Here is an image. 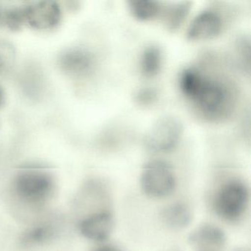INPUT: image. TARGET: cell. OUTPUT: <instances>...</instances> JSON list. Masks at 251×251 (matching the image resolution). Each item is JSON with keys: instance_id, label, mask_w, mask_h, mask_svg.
<instances>
[{"instance_id": "11", "label": "cell", "mask_w": 251, "mask_h": 251, "mask_svg": "<svg viewBox=\"0 0 251 251\" xmlns=\"http://www.w3.org/2000/svg\"><path fill=\"white\" fill-rule=\"evenodd\" d=\"M128 7L133 17L143 22L155 18L161 11L159 2L152 0H131Z\"/></svg>"}, {"instance_id": "12", "label": "cell", "mask_w": 251, "mask_h": 251, "mask_svg": "<svg viewBox=\"0 0 251 251\" xmlns=\"http://www.w3.org/2000/svg\"><path fill=\"white\" fill-rule=\"evenodd\" d=\"M162 64L161 51L158 47L151 46L144 51L141 58V70L147 77H153L159 73Z\"/></svg>"}, {"instance_id": "10", "label": "cell", "mask_w": 251, "mask_h": 251, "mask_svg": "<svg viewBox=\"0 0 251 251\" xmlns=\"http://www.w3.org/2000/svg\"><path fill=\"white\" fill-rule=\"evenodd\" d=\"M113 227V218L108 212L92 214L82 222L80 230L86 237L96 241L106 239Z\"/></svg>"}, {"instance_id": "16", "label": "cell", "mask_w": 251, "mask_h": 251, "mask_svg": "<svg viewBox=\"0 0 251 251\" xmlns=\"http://www.w3.org/2000/svg\"><path fill=\"white\" fill-rule=\"evenodd\" d=\"M156 92L152 89H142L136 95V100L142 105H148L155 101Z\"/></svg>"}, {"instance_id": "15", "label": "cell", "mask_w": 251, "mask_h": 251, "mask_svg": "<svg viewBox=\"0 0 251 251\" xmlns=\"http://www.w3.org/2000/svg\"><path fill=\"white\" fill-rule=\"evenodd\" d=\"M14 57L15 52L13 47L8 42L0 41V74L11 67Z\"/></svg>"}, {"instance_id": "14", "label": "cell", "mask_w": 251, "mask_h": 251, "mask_svg": "<svg viewBox=\"0 0 251 251\" xmlns=\"http://www.w3.org/2000/svg\"><path fill=\"white\" fill-rule=\"evenodd\" d=\"M191 2H183L173 5L166 16V25L169 30H176L180 27L189 14Z\"/></svg>"}, {"instance_id": "9", "label": "cell", "mask_w": 251, "mask_h": 251, "mask_svg": "<svg viewBox=\"0 0 251 251\" xmlns=\"http://www.w3.org/2000/svg\"><path fill=\"white\" fill-rule=\"evenodd\" d=\"M189 242L194 251H223L226 236L219 227L205 225L191 235Z\"/></svg>"}, {"instance_id": "1", "label": "cell", "mask_w": 251, "mask_h": 251, "mask_svg": "<svg viewBox=\"0 0 251 251\" xmlns=\"http://www.w3.org/2000/svg\"><path fill=\"white\" fill-rule=\"evenodd\" d=\"M179 83L183 95L208 118L221 119L228 112L231 100L230 92L219 80L189 68L182 72Z\"/></svg>"}, {"instance_id": "3", "label": "cell", "mask_w": 251, "mask_h": 251, "mask_svg": "<svg viewBox=\"0 0 251 251\" xmlns=\"http://www.w3.org/2000/svg\"><path fill=\"white\" fill-rule=\"evenodd\" d=\"M176 183L173 169L164 161H150L142 170V190L151 198H162L171 195L176 187Z\"/></svg>"}, {"instance_id": "5", "label": "cell", "mask_w": 251, "mask_h": 251, "mask_svg": "<svg viewBox=\"0 0 251 251\" xmlns=\"http://www.w3.org/2000/svg\"><path fill=\"white\" fill-rule=\"evenodd\" d=\"M25 23L38 30L54 28L61 21V11L55 2H33L23 7Z\"/></svg>"}, {"instance_id": "17", "label": "cell", "mask_w": 251, "mask_h": 251, "mask_svg": "<svg viewBox=\"0 0 251 251\" xmlns=\"http://www.w3.org/2000/svg\"><path fill=\"white\" fill-rule=\"evenodd\" d=\"M95 251H120L117 250V248H114L113 246H110V245H105V246L100 247V248H98L95 250Z\"/></svg>"}, {"instance_id": "4", "label": "cell", "mask_w": 251, "mask_h": 251, "mask_svg": "<svg viewBox=\"0 0 251 251\" xmlns=\"http://www.w3.org/2000/svg\"><path fill=\"white\" fill-rule=\"evenodd\" d=\"M183 131V126L177 118L164 116L156 120L145 136L148 149L154 152H167L174 148Z\"/></svg>"}, {"instance_id": "8", "label": "cell", "mask_w": 251, "mask_h": 251, "mask_svg": "<svg viewBox=\"0 0 251 251\" xmlns=\"http://www.w3.org/2000/svg\"><path fill=\"white\" fill-rule=\"evenodd\" d=\"M60 67L69 75L83 77L93 70L95 60L90 52L80 48H73L61 54Z\"/></svg>"}, {"instance_id": "18", "label": "cell", "mask_w": 251, "mask_h": 251, "mask_svg": "<svg viewBox=\"0 0 251 251\" xmlns=\"http://www.w3.org/2000/svg\"><path fill=\"white\" fill-rule=\"evenodd\" d=\"M5 8H2L0 6V25H3L4 14H5Z\"/></svg>"}, {"instance_id": "19", "label": "cell", "mask_w": 251, "mask_h": 251, "mask_svg": "<svg viewBox=\"0 0 251 251\" xmlns=\"http://www.w3.org/2000/svg\"><path fill=\"white\" fill-rule=\"evenodd\" d=\"M4 101H5V94L3 90L0 87V106L4 103Z\"/></svg>"}, {"instance_id": "13", "label": "cell", "mask_w": 251, "mask_h": 251, "mask_svg": "<svg viewBox=\"0 0 251 251\" xmlns=\"http://www.w3.org/2000/svg\"><path fill=\"white\" fill-rule=\"evenodd\" d=\"M190 220V212L183 204H174L163 211V220L167 226L173 228L184 227L189 224Z\"/></svg>"}, {"instance_id": "2", "label": "cell", "mask_w": 251, "mask_h": 251, "mask_svg": "<svg viewBox=\"0 0 251 251\" xmlns=\"http://www.w3.org/2000/svg\"><path fill=\"white\" fill-rule=\"evenodd\" d=\"M249 192L243 182L232 180L225 183L216 195L214 208L220 217L234 221L243 215L248 205Z\"/></svg>"}, {"instance_id": "6", "label": "cell", "mask_w": 251, "mask_h": 251, "mask_svg": "<svg viewBox=\"0 0 251 251\" xmlns=\"http://www.w3.org/2000/svg\"><path fill=\"white\" fill-rule=\"evenodd\" d=\"M16 187L20 196L29 201H41L49 196L52 189V180L48 174L30 171L22 173L16 180Z\"/></svg>"}, {"instance_id": "7", "label": "cell", "mask_w": 251, "mask_h": 251, "mask_svg": "<svg viewBox=\"0 0 251 251\" xmlns=\"http://www.w3.org/2000/svg\"><path fill=\"white\" fill-rule=\"evenodd\" d=\"M221 30L220 16L214 11H204L192 20L188 29L187 38L192 41L208 40L218 36Z\"/></svg>"}]
</instances>
